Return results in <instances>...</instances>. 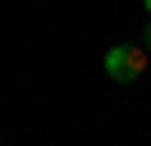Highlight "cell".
<instances>
[{
    "mask_svg": "<svg viewBox=\"0 0 151 146\" xmlns=\"http://www.w3.org/2000/svg\"><path fill=\"white\" fill-rule=\"evenodd\" d=\"M105 69H110V78L133 82V78H142V69H147V50H142V46H114V50L105 55Z\"/></svg>",
    "mask_w": 151,
    "mask_h": 146,
    "instance_id": "1",
    "label": "cell"
},
{
    "mask_svg": "<svg viewBox=\"0 0 151 146\" xmlns=\"http://www.w3.org/2000/svg\"><path fill=\"white\" fill-rule=\"evenodd\" d=\"M142 41H147V50H151V27H147V36H142Z\"/></svg>",
    "mask_w": 151,
    "mask_h": 146,
    "instance_id": "2",
    "label": "cell"
},
{
    "mask_svg": "<svg viewBox=\"0 0 151 146\" xmlns=\"http://www.w3.org/2000/svg\"><path fill=\"white\" fill-rule=\"evenodd\" d=\"M147 9H151V0H147Z\"/></svg>",
    "mask_w": 151,
    "mask_h": 146,
    "instance_id": "3",
    "label": "cell"
}]
</instances>
